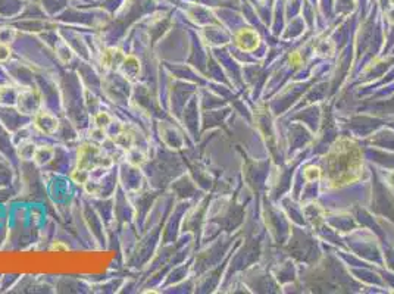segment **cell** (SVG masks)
<instances>
[{"mask_svg": "<svg viewBox=\"0 0 394 294\" xmlns=\"http://www.w3.org/2000/svg\"><path fill=\"white\" fill-rule=\"evenodd\" d=\"M17 103L20 110H22L24 113L36 115L42 105V96L37 90H24L22 93H20Z\"/></svg>", "mask_w": 394, "mask_h": 294, "instance_id": "1", "label": "cell"}, {"mask_svg": "<svg viewBox=\"0 0 394 294\" xmlns=\"http://www.w3.org/2000/svg\"><path fill=\"white\" fill-rule=\"evenodd\" d=\"M34 125L37 126L44 134H53L58 129V126H59V121L53 115H50L47 112H43V110H39L34 115Z\"/></svg>", "mask_w": 394, "mask_h": 294, "instance_id": "2", "label": "cell"}, {"mask_svg": "<svg viewBox=\"0 0 394 294\" xmlns=\"http://www.w3.org/2000/svg\"><path fill=\"white\" fill-rule=\"evenodd\" d=\"M124 55L118 49H107L103 53V65L106 68H119L121 62L124 61Z\"/></svg>", "mask_w": 394, "mask_h": 294, "instance_id": "3", "label": "cell"}, {"mask_svg": "<svg viewBox=\"0 0 394 294\" xmlns=\"http://www.w3.org/2000/svg\"><path fill=\"white\" fill-rule=\"evenodd\" d=\"M139 65H140V63H139V61H137L134 56H125L124 61L119 65V68L124 69L125 77L134 78V77H137V74H139V69H140Z\"/></svg>", "mask_w": 394, "mask_h": 294, "instance_id": "4", "label": "cell"}, {"mask_svg": "<svg viewBox=\"0 0 394 294\" xmlns=\"http://www.w3.org/2000/svg\"><path fill=\"white\" fill-rule=\"evenodd\" d=\"M96 124L100 128H106V126L110 124V116L107 113H100L96 116Z\"/></svg>", "mask_w": 394, "mask_h": 294, "instance_id": "5", "label": "cell"}, {"mask_svg": "<svg viewBox=\"0 0 394 294\" xmlns=\"http://www.w3.org/2000/svg\"><path fill=\"white\" fill-rule=\"evenodd\" d=\"M9 56H11L9 46H8V44H5V43H0V62L6 61Z\"/></svg>", "mask_w": 394, "mask_h": 294, "instance_id": "6", "label": "cell"}, {"mask_svg": "<svg viewBox=\"0 0 394 294\" xmlns=\"http://www.w3.org/2000/svg\"><path fill=\"white\" fill-rule=\"evenodd\" d=\"M50 250H56V252H65V250H68V246H65V244H62L61 241H58V243H55L52 247H50Z\"/></svg>", "mask_w": 394, "mask_h": 294, "instance_id": "7", "label": "cell"}]
</instances>
